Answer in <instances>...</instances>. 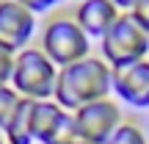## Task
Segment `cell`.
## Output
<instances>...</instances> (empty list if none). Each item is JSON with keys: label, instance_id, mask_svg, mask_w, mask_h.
<instances>
[{"label": "cell", "instance_id": "cell-4", "mask_svg": "<svg viewBox=\"0 0 149 144\" xmlns=\"http://www.w3.org/2000/svg\"><path fill=\"white\" fill-rule=\"evenodd\" d=\"M42 53L53 61L58 70L69 64L88 58L91 53V39L83 33V28L74 22V17H55L44 25L42 31Z\"/></svg>", "mask_w": 149, "mask_h": 144}, {"label": "cell", "instance_id": "cell-15", "mask_svg": "<svg viewBox=\"0 0 149 144\" xmlns=\"http://www.w3.org/2000/svg\"><path fill=\"white\" fill-rule=\"evenodd\" d=\"M17 3H22L25 8H31L33 14H44V11L55 8V6H61L64 0H17Z\"/></svg>", "mask_w": 149, "mask_h": 144}, {"label": "cell", "instance_id": "cell-10", "mask_svg": "<svg viewBox=\"0 0 149 144\" xmlns=\"http://www.w3.org/2000/svg\"><path fill=\"white\" fill-rule=\"evenodd\" d=\"M33 111H36V100H25L22 97L19 105L11 114V119L3 128L6 144H36L33 141Z\"/></svg>", "mask_w": 149, "mask_h": 144}, {"label": "cell", "instance_id": "cell-5", "mask_svg": "<svg viewBox=\"0 0 149 144\" xmlns=\"http://www.w3.org/2000/svg\"><path fill=\"white\" fill-rule=\"evenodd\" d=\"M122 125V108L113 100H97L74 111V136L86 144H105Z\"/></svg>", "mask_w": 149, "mask_h": 144}, {"label": "cell", "instance_id": "cell-11", "mask_svg": "<svg viewBox=\"0 0 149 144\" xmlns=\"http://www.w3.org/2000/svg\"><path fill=\"white\" fill-rule=\"evenodd\" d=\"M105 144H146V136L141 133V128H138V125L122 122V125L116 128V133H113Z\"/></svg>", "mask_w": 149, "mask_h": 144}, {"label": "cell", "instance_id": "cell-7", "mask_svg": "<svg viewBox=\"0 0 149 144\" xmlns=\"http://www.w3.org/2000/svg\"><path fill=\"white\" fill-rule=\"evenodd\" d=\"M36 33V14L17 0H0V44L14 53L28 47Z\"/></svg>", "mask_w": 149, "mask_h": 144}, {"label": "cell", "instance_id": "cell-2", "mask_svg": "<svg viewBox=\"0 0 149 144\" xmlns=\"http://www.w3.org/2000/svg\"><path fill=\"white\" fill-rule=\"evenodd\" d=\"M55 83H58V67L42 53V47H31L17 53L14 75H11V89L25 100H53Z\"/></svg>", "mask_w": 149, "mask_h": 144}, {"label": "cell", "instance_id": "cell-17", "mask_svg": "<svg viewBox=\"0 0 149 144\" xmlns=\"http://www.w3.org/2000/svg\"><path fill=\"white\" fill-rule=\"evenodd\" d=\"M69 144H86V141H80V139H74V141H69Z\"/></svg>", "mask_w": 149, "mask_h": 144}, {"label": "cell", "instance_id": "cell-14", "mask_svg": "<svg viewBox=\"0 0 149 144\" xmlns=\"http://www.w3.org/2000/svg\"><path fill=\"white\" fill-rule=\"evenodd\" d=\"M130 17H133L135 22H138L141 28H144V31L149 33V0H138V3L133 6V8L127 11Z\"/></svg>", "mask_w": 149, "mask_h": 144}, {"label": "cell", "instance_id": "cell-18", "mask_svg": "<svg viewBox=\"0 0 149 144\" xmlns=\"http://www.w3.org/2000/svg\"><path fill=\"white\" fill-rule=\"evenodd\" d=\"M0 141H6V139H3V130H0Z\"/></svg>", "mask_w": 149, "mask_h": 144}, {"label": "cell", "instance_id": "cell-6", "mask_svg": "<svg viewBox=\"0 0 149 144\" xmlns=\"http://www.w3.org/2000/svg\"><path fill=\"white\" fill-rule=\"evenodd\" d=\"M74 114L61 108L55 100L36 103L33 111V141L39 144H69L74 141Z\"/></svg>", "mask_w": 149, "mask_h": 144}, {"label": "cell", "instance_id": "cell-3", "mask_svg": "<svg viewBox=\"0 0 149 144\" xmlns=\"http://www.w3.org/2000/svg\"><path fill=\"white\" fill-rule=\"evenodd\" d=\"M100 53H102V61L111 70L144 61L149 53V33L124 11L111 25V31L100 39Z\"/></svg>", "mask_w": 149, "mask_h": 144}, {"label": "cell", "instance_id": "cell-16", "mask_svg": "<svg viewBox=\"0 0 149 144\" xmlns=\"http://www.w3.org/2000/svg\"><path fill=\"white\" fill-rule=\"evenodd\" d=\"M111 3H113V6H116V8H119V11H122V8H124V11H130V8H133V6H135V3H138V0H111Z\"/></svg>", "mask_w": 149, "mask_h": 144}, {"label": "cell", "instance_id": "cell-9", "mask_svg": "<svg viewBox=\"0 0 149 144\" xmlns=\"http://www.w3.org/2000/svg\"><path fill=\"white\" fill-rule=\"evenodd\" d=\"M122 11L111 3V0H80L74 8V22L83 28L88 39H102L111 25L119 20Z\"/></svg>", "mask_w": 149, "mask_h": 144}, {"label": "cell", "instance_id": "cell-13", "mask_svg": "<svg viewBox=\"0 0 149 144\" xmlns=\"http://www.w3.org/2000/svg\"><path fill=\"white\" fill-rule=\"evenodd\" d=\"M14 61H17V53L6 44H0V86L11 83V75H14Z\"/></svg>", "mask_w": 149, "mask_h": 144}, {"label": "cell", "instance_id": "cell-8", "mask_svg": "<svg viewBox=\"0 0 149 144\" xmlns=\"http://www.w3.org/2000/svg\"><path fill=\"white\" fill-rule=\"evenodd\" d=\"M113 94L130 108H149V61L113 70Z\"/></svg>", "mask_w": 149, "mask_h": 144}, {"label": "cell", "instance_id": "cell-1", "mask_svg": "<svg viewBox=\"0 0 149 144\" xmlns=\"http://www.w3.org/2000/svg\"><path fill=\"white\" fill-rule=\"evenodd\" d=\"M113 91V70L102 58H88L69 64L64 70H58V83H55L53 100L66 111H77V108L88 105L97 100H108V94Z\"/></svg>", "mask_w": 149, "mask_h": 144}, {"label": "cell", "instance_id": "cell-19", "mask_svg": "<svg viewBox=\"0 0 149 144\" xmlns=\"http://www.w3.org/2000/svg\"><path fill=\"white\" fill-rule=\"evenodd\" d=\"M0 144H6V141H0Z\"/></svg>", "mask_w": 149, "mask_h": 144}, {"label": "cell", "instance_id": "cell-12", "mask_svg": "<svg viewBox=\"0 0 149 144\" xmlns=\"http://www.w3.org/2000/svg\"><path fill=\"white\" fill-rule=\"evenodd\" d=\"M19 100H22V97L11 89V83L0 86V130H3L6 122L11 119V114H14V108L19 105Z\"/></svg>", "mask_w": 149, "mask_h": 144}]
</instances>
